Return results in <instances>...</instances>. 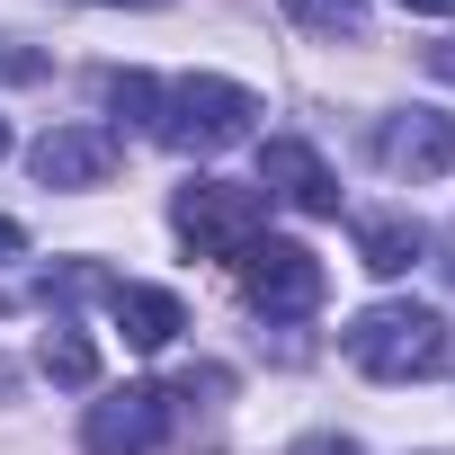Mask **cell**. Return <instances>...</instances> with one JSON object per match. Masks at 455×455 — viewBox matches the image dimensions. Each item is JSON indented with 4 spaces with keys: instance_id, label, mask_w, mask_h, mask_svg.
Segmentation results:
<instances>
[{
    "instance_id": "cell-1",
    "label": "cell",
    "mask_w": 455,
    "mask_h": 455,
    "mask_svg": "<svg viewBox=\"0 0 455 455\" xmlns=\"http://www.w3.org/2000/svg\"><path fill=\"white\" fill-rule=\"evenodd\" d=\"M259 116V99L242 81H223V72H179L161 81V108H152V143L170 152H223V143H242Z\"/></svg>"
},
{
    "instance_id": "cell-2",
    "label": "cell",
    "mask_w": 455,
    "mask_h": 455,
    "mask_svg": "<svg viewBox=\"0 0 455 455\" xmlns=\"http://www.w3.org/2000/svg\"><path fill=\"white\" fill-rule=\"evenodd\" d=\"M348 357H357V375H375V384H419V375L446 366V322H437L428 304H366V313L348 322Z\"/></svg>"
},
{
    "instance_id": "cell-3",
    "label": "cell",
    "mask_w": 455,
    "mask_h": 455,
    "mask_svg": "<svg viewBox=\"0 0 455 455\" xmlns=\"http://www.w3.org/2000/svg\"><path fill=\"white\" fill-rule=\"evenodd\" d=\"M170 223L196 259H242L268 233V188H233V179H188L170 196Z\"/></svg>"
},
{
    "instance_id": "cell-4",
    "label": "cell",
    "mask_w": 455,
    "mask_h": 455,
    "mask_svg": "<svg viewBox=\"0 0 455 455\" xmlns=\"http://www.w3.org/2000/svg\"><path fill=\"white\" fill-rule=\"evenodd\" d=\"M242 295H251V313H268V322H304L313 304H322V259L304 251V242H277V233H259L242 259Z\"/></svg>"
},
{
    "instance_id": "cell-5",
    "label": "cell",
    "mask_w": 455,
    "mask_h": 455,
    "mask_svg": "<svg viewBox=\"0 0 455 455\" xmlns=\"http://www.w3.org/2000/svg\"><path fill=\"white\" fill-rule=\"evenodd\" d=\"M161 437H170V393L161 384H125V393L90 402V419H81L90 455H152Z\"/></svg>"
},
{
    "instance_id": "cell-6",
    "label": "cell",
    "mask_w": 455,
    "mask_h": 455,
    "mask_svg": "<svg viewBox=\"0 0 455 455\" xmlns=\"http://www.w3.org/2000/svg\"><path fill=\"white\" fill-rule=\"evenodd\" d=\"M259 188L286 196L295 214H339V179H331V161H322L313 143H295V134H268V143H259Z\"/></svg>"
},
{
    "instance_id": "cell-7",
    "label": "cell",
    "mask_w": 455,
    "mask_h": 455,
    "mask_svg": "<svg viewBox=\"0 0 455 455\" xmlns=\"http://www.w3.org/2000/svg\"><path fill=\"white\" fill-rule=\"evenodd\" d=\"M375 152H384V170L393 179H437V170H455V116H437V108H402V116H384V134H375Z\"/></svg>"
},
{
    "instance_id": "cell-8",
    "label": "cell",
    "mask_w": 455,
    "mask_h": 455,
    "mask_svg": "<svg viewBox=\"0 0 455 455\" xmlns=\"http://www.w3.org/2000/svg\"><path fill=\"white\" fill-rule=\"evenodd\" d=\"M28 170H36L45 188H99V179L116 170V134H108V125H45L36 152H28Z\"/></svg>"
},
{
    "instance_id": "cell-9",
    "label": "cell",
    "mask_w": 455,
    "mask_h": 455,
    "mask_svg": "<svg viewBox=\"0 0 455 455\" xmlns=\"http://www.w3.org/2000/svg\"><path fill=\"white\" fill-rule=\"evenodd\" d=\"M108 313H116V331H125V348H170L179 331H188V304L170 295V286H108Z\"/></svg>"
},
{
    "instance_id": "cell-10",
    "label": "cell",
    "mask_w": 455,
    "mask_h": 455,
    "mask_svg": "<svg viewBox=\"0 0 455 455\" xmlns=\"http://www.w3.org/2000/svg\"><path fill=\"white\" fill-rule=\"evenodd\" d=\"M419 251H428L419 214H357V259H366L375 277H402V268H411Z\"/></svg>"
},
{
    "instance_id": "cell-11",
    "label": "cell",
    "mask_w": 455,
    "mask_h": 455,
    "mask_svg": "<svg viewBox=\"0 0 455 455\" xmlns=\"http://www.w3.org/2000/svg\"><path fill=\"white\" fill-rule=\"evenodd\" d=\"M36 366H45L54 384H90V375H99V348H90L72 322H54V331L36 339Z\"/></svg>"
},
{
    "instance_id": "cell-12",
    "label": "cell",
    "mask_w": 455,
    "mask_h": 455,
    "mask_svg": "<svg viewBox=\"0 0 455 455\" xmlns=\"http://www.w3.org/2000/svg\"><path fill=\"white\" fill-rule=\"evenodd\" d=\"M286 19L295 28H313V36H366V0H286Z\"/></svg>"
},
{
    "instance_id": "cell-13",
    "label": "cell",
    "mask_w": 455,
    "mask_h": 455,
    "mask_svg": "<svg viewBox=\"0 0 455 455\" xmlns=\"http://www.w3.org/2000/svg\"><path fill=\"white\" fill-rule=\"evenodd\" d=\"M108 108H116V116H134V125L152 134V108H161V81H152V72H108Z\"/></svg>"
},
{
    "instance_id": "cell-14",
    "label": "cell",
    "mask_w": 455,
    "mask_h": 455,
    "mask_svg": "<svg viewBox=\"0 0 455 455\" xmlns=\"http://www.w3.org/2000/svg\"><path fill=\"white\" fill-rule=\"evenodd\" d=\"M428 72H437V81L455 90V36H437V45H428Z\"/></svg>"
},
{
    "instance_id": "cell-15",
    "label": "cell",
    "mask_w": 455,
    "mask_h": 455,
    "mask_svg": "<svg viewBox=\"0 0 455 455\" xmlns=\"http://www.w3.org/2000/svg\"><path fill=\"white\" fill-rule=\"evenodd\" d=\"M295 455H357V437H304Z\"/></svg>"
},
{
    "instance_id": "cell-16",
    "label": "cell",
    "mask_w": 455,
    "mask_h": 455,
    "mask_svg": "<svg viewBox=\"0 0 455 455\" xmlns=\"http://www.w3.org/2000/svg\"><path fill=\"white\" fill-rule=\"evenodd\" d=\"M393 10H411V19H455V0H393Z\"/></svg>"
},
{
    "instance_id": "cell-17",
    "label": "cell",
    "mask_w": 455,
    "mask_h": 455,
    "mask_svg": "<svg viewBox=\"0 0 455 455\" xmlns=\"http://www.w3.org/2000/svg\"><path fill=\"white\" fill-rule=\"evenodd\" d=\"M19 251H28V233H19L10 214H0V259H19Z\"/></svg>"
},
{
    "instance_id": "cell-18",
    "label": "cell",
    "mask_w": 455,
    "mask_h": 455,
    "mask_svg": "<svg viewBox=\"0 0 455 455\" xmlns=\"http://www.w3.org/2000/svg\"><path fill=\"white\" fill-rule=\"evenodd\" d=\"M99 10H170V0H99Z\"/></svg>"
},
{
    "instance_id": "cell-19",
    "label": "cell",
    "mask_w": 455,
    "mask_h": 455,
    "mask_svg": "<svg viewBox=\"0 0 455 455\" xmlns=\"http://www.w3.org/2000/svg\"><path fill=\"white\" fill-rule=\"evenodd\" d=\"M0 161H10V125H0Z\"/></svg>"
}]
</instances>
